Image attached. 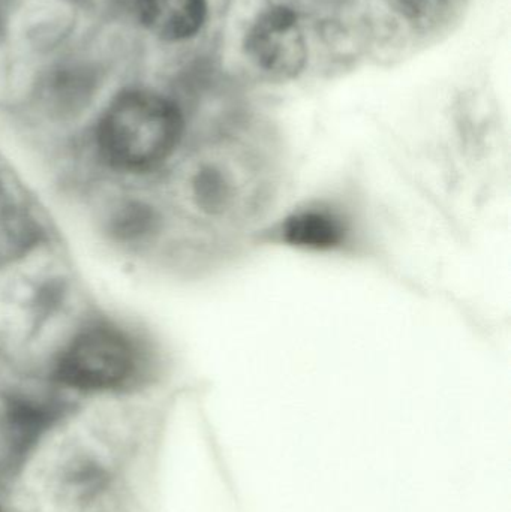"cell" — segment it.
I'll return each instance as SVG.
<instances>
[{"mask_svg":"<svg viewBox=\"0 0 511 512\" xmlns=\"http://www.w3.org/2000/svg\"><path fill=\"white\" fill-rule=\"evenodd\" d=\"M183 135L179 108L164 96L132 90L117 96L99 119L93 149L114 173H153L167 164Z\"/></svg>","mask_w":511,"mask_h":512,"instance_id":"6da1fadb","label":"cell"},{"mask_svg":"<svg viewBox=\"0 0 511 512\" xmlns=\"http://www.w3.org/2000/svg\"><path fill=\"white\" fill-rule=\"evenodd\" d=\"M270 161L266 155L237 147L197 155L183 171V198L201 221L243 224L258 215L272 197Z\"/></svg>","mask_w":511,"mask_h":512,"instance_id":"7a4b0ae2","label":"cell"},{"mask_svg":"<svg viewBox=\"0 0 511 512\" xmlns=\"http://www.w3.org/2000/svg\"><path fill=\"white\" fill-rule=\"evenodd\" d=\"M147 361L149 351L131 331L116 322L92 321L66 340L51 375L69 390L105 393L134 384Z\"/></svg>","mask_w":511,"mask_h":512,"instance_id":"3957f363","label":"cell"},{"mask_svg":"<svg viewBox=\"0 0 511 512\" xmlns=\"http://www.w3.org/2000/svg\"><path fill=\"white\" fill-rule=\"evenodd\" d=\"M246 54L267 74L293 78L305 68L308 47L299 18L285 6L258 15L246 33Z\"/></svg>","mask_w":511,"mask_h":512,"instance_id":"277c9868","label":"cell"},{"mask_svg":"<svg viewBox=\"0 0 511 512\" xmlns=\"http://www.w3.org/2000/svg\"><path fill=\"white\" fill-rule=\"evenodd\" d=\"M282 242L309 251H330L344 245L348 222L330 207L297 210L279 227Z\"/></svg>","mask_w":511,"mask_h":512,"instance_id":"5b68a950","label":"cell"},{"mask_svg":"<svg viewBox=\"0 0 511 512\" xmlns=\"http://www.w3.org/2000/svg\"><path fill=\"white\" fill-rule=\"evenodd\" d=\"M138 3L146 26L167 41L191 38L206 20V0H138Z\"/></svg>","mask_w":511,"mask_h":512,"instance_id":"8992f818","label":"cell"},{"mask_svg":"<svg viewBox=\"0 0 511 512\" xmlns=\"http://www.w3.org/2000/svg\"><path fill=\"white\" fill-rule=\"evenodd\" d=\"M159 215L150 204L126 198L110 210L107 230L120 243H138L158 231Z\"/></svg>","mask_w":511,"mask_h":512,"instance_id":"52a82bcc","label":"cell"},{"mask_svg":"<svg viewBox=\"0 0 511 512\" xmlns=\"http://www.w3.org/2000/svg\"><path fill=\"white\" fill-rule=\"evenodd\" d=\"M404 6H407L410 11L417 12L423 11L426 5L432 2V0H401Z\"/></svg>","mask_w":511,"mask_h":512,"instance_id":"ba28073f","label":"cell"}]
</instances>
